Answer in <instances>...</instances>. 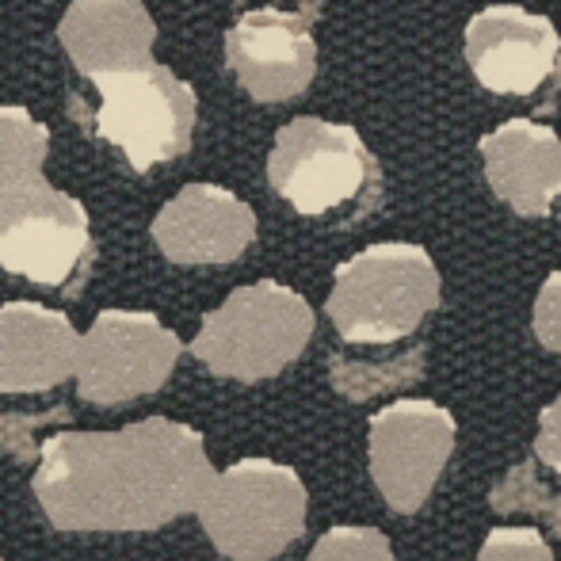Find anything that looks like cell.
<instances>
[{"mask_svg": "<svg viewBox=\"0 0 561 561\" xmlns=\"http://www.w3.org/2000/svg\"><path fill=\"white\" fill-rule=\"evenodd\" d=\"M215 481L203 436L149 416L118 432H58L38 450L35 496L61 531H153L195 512Z\"/></svg>", "mask_w": 561, "mask_h": 561, "instance_id": "obj_1", "label": "cell"}, {"mask_svg": "<svg viewBox=\"0 0 561 561\" xmlns=\"http://www.w3.org/2000/svg\"><path fill=\"white\" fill-rule=\"evenodd\" d=\"M267 180L298 215L333 218V226L363 222L386 199L382 164L359 130L318 115L290 118L275 134Z\"/></svg>", "mask_w": 561, "mask_h": 561, "instance_id": "obj_2", "label": "cell"}, {"mask_svg": "<svg viewBox=\"0 0 561 561\" xmlns=\"http://www.w3.org/2000/svg\"><path fill=\"white\" fill-rule=\"evenodd\" d=\"M439 306V272L421 244L382 241L336 267L329 318L347 344H393Z\"/></svg>", "mask_w": 561, "mask_h": 561, "instance_id": "obj_3", "label": "cell"}, {"mask_svg": "<svg viewBox=\"0 0 561 561\" xmlns=\"http://www.w3.org/2000/svg\"><path fill=\"white\" fill-rule=\"evenodd\" d=\"M313 336V310L298 290L275 279H260L233 290L210 310L192 340V355L215 375L260 382L279 375L302 355Z\"/></svg>", "mask_w": 561, "mask_h": 561, "instance_id": "obj_4", "label": "cell"}, {"mask_svg": "<svg viewBox=\"0 0 561 561\" xmlns=\"http://www.w3.org/2000/svg\"><path fill=\"white\" fill-rule=\"evenodd\" d=\"M195 512L226 558L267 561L302 535L306 485L290 466L272 458H241L215 473Z\"/></svg>", "mask_w": 561, "mask_h": 561, "instance_id": "obj_5", "label": "cell"}, {"mask_svg": "<svg viewBox=\"0 0 561 561\" xmlns=\"http://www.w3.org/2000/svg\"><path fill=\"white\" fill-rule=\"evenodd\" d=\"M96 260L89 210L43 176L0 195V264L43 287L77 295Z\"/></svg>", "mask_w": 561, "mask_h": 561, "instance_id": "obj_6", "label": "cell"}, {"mask_svg": "<svg viewBox=\"0 0 561 561\" xmlns=\"http://www.w3.org/2000/svg\"><path fill=\"white\" fill-rule=\"evenodd\" d=\"M100 112L92 115V130L126 153L138 172L187 153L195 134V92L172 69L146 66L123 77L96 81Z\"/></svg>", "mask_w": 561, "mask_h": 561, "instance_id": "obj_7", "label": "cell"}, {"mask_svg": "<svg viewBox=\"0 0 561 561\" xmlns=\"http://www.w3.org/2000/svg\"><path fill=\"white\" fill-rule=\"evenodd\" d=\"M180 352V336L153 313L104 310L77 344V390L96 405L146 398L164 386Z\"/></svg>", "mask_w": 561, "mask_h": 561, "instance_id": "obj_8", "label": "cell"}, {"mask_svg": "<svg viewBox=\"0 0 561 561\" xmlns=\"http://www.w3.org/2000/svg\"><path fill=\"white\" fill-rule=\"evenodd\" d=\"M450 450L455 416L428 398H401L370 416V478L401 516L428 501Z\"/></svg>", "mask_w": 561, "mask_h": 561, "instance_id": "obj_9", "label": "cell"}, {"mask_svg": "<svg viewBox=\"0 0 561 561\" xmlns=\"http://www.w3.org/2000/svg\"><path fill=\"white\" fill-rule=\"evenodd\" d=\"M466 61L481 89L496 96H535L539 89H561V38L550 15H535L519 4L481 8L466 23Z\"/></svg>", "mask_w": 561, "mask_h": 561, "instance_id": "obj_10", "label": "cell"}, {"mask_svg": "<svg viewBox=\"0 0 561 561\" xmlns=\"http://www.w3.org/2000/svg\"><path fill=\"white\" fill-rule=\"evenodd\" d=\"M318 15L321 4H302L295 12L252 8L226 31V61L252 100L279 104L310 89L318 73Z\"/></svg>", "mask_w": 561, "mask_h": 561, "instance_id": "obj_11", "label": "cell"}, {"mask_svg": "<svg viewBox=\"0 0 561 561\" xmlns=\"http://www.w3.org/2000/svg\"><path fill=\"white\" fill-rule=\"evenodd\" d=\"M153 241L176 264H229L256 241V215L218 184H187L164 203Z\"/></svg>", "mask_w": 561, "mask_h": 561, "instance_id": "obj_12", "label": "cell"}, {"mask_svg": "<svg viewBox=\"0 0 561 561\" xmlns=\"http://www.w3.org/2000/svg\"><path fill=\"white\" fill-rule=\"evenodd\" d=\"M485 180L519 218H547L561 195V138L535 118H508L478 141Z\"/></svg>", "mask_w": 561, "mask_h": 561, "instance_id": "obj_13", "label": "cell"}, {"mask_svg": "<svg viewBox=\"0 0 561 561\" xmlns=\"http://www.w3.org/2000/svg\"><path fill=\"white\" fill-rule=\"evenodd\" d=\"M157 27L138 0H77L61 20V46L92 81L153 66Z\"/></svg>", "mask_w": 561, "mask_h": 561, "instance_id": "obj_14", "label": "cell"}, {"mask_svg": "<svg viewBox=\"0 0 561 561\" xmlns=\"http://www.w3.org/2000/svg\"><path fill=\"white\" fill-rule=\"evenodd\" d=\"M73 321L38 302L0 306V393L50 390L77 367Z\"/></svg>", "mask_w": 561, "mask_h": 561, "instance_id": "obj_15", "label": "cell"}, {"mask_svg": "<svg viewBox=\"0 0 561 561\" xmlns=\"http://www.w3.org/2000/svg\"><path fill=\"white\" fill-rule=\"evenodd\" d=\"M428 347L413 344L393 359H347V355H329V382L347 401H367L375 393L409 390L424 378Z\"/></svg>", "mask_w": 561, "mask_h": 561, "instance_id": "obj_16", "label": "cell"}, {"mask_svg": "<svg viewBox=\"0 0 561 561\" xmlns=\"http://www.w3.org/2000/svg\"><path fill=\"white\" fill-rule=\"evenodd\" d=\"M50 149V130L23 107H0V195L38 180Z\"/></svg>", "mask_w": 561, "mask_h": 561, "instance_id": "obj_17", "label": "cell"}, {"mask_svg": "<svg viewBox=\"0 0 561 561\" xmlns=\"http://www.w3.org/2000/svg\"><path fill=\"white\" fill-rule=\"evenodd\" d=\"M489 504H493V512H501V516L531 512V516H539L542 524L554 531V539H561V496L550 493V489L535 478V455L524 458L519 466H512V470L496 481L493 493H489Z\"/></svg>", "mask_w": 561, "mask_h": 561, "instance_id": "obj_18", "label": "cell"}, {"mask_svg": "<svg viewBox=\"0 0 561 561\" xmlns=\"http://www.w3.org/2000/svg\"><path fill=\"white\" fill-rule=\"evenodd\" d=\"M310 561H393V550L375 527H333L310 550Z\"/></svg>", "mask_w": 561, "mask_h": 561, "instance_id": "obj_19", "label": "cell"}, {"mask_svg": "<svg viewBox=\"0 0 561 561\" xmlns=\"http://www.w3.org/2000/svg\"><path fill=\"white\" fill-rule=\"evenodd\" d=\"M478 561H554V554L535 527H493Z\"/></svg>", "mask_w": 561, "mask_h": 561, "instance_id": "obj_20", "label": "cell"}, {"mask_svg": "<svg viewBox=\"0 0 561 561\" xmlns=\"http://www.w3.org/2000/svg\"><path fill=\"white\" fill-rule=\"evenodd\" d=\"M531 325H535V336H539L542 347L561 352V272H550L547 283L539 287Z\"/></svg>", "mask_w": 561, "mask_h": 561, "instance_id": "obj_21", "label": "cell"}, {"mask_svg": "<svg viewBox=\"0 0 561 561\" xmlns=\"http://www.w3.org/2000/svg\"><path fill=\"white\" fill-rule=\"evenodd\" d=\"M535 458L561 473V393L539 413V436H535Z\"/></svg>", "mask_w": 561, "mask_h": 561, "instance_id": "obj_22", "label": "cell"}]
</instances>
